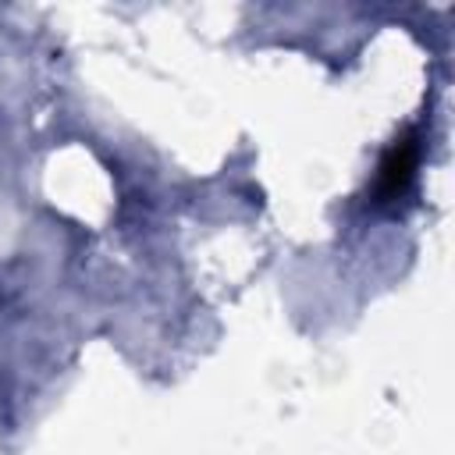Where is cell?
<instances>
[{"label": "cell", "mask_w": 455, "mask_h": 455, "mask_svg": "<svg viewBox=\"0 0 455 455\" xmlns=\"http://www.w3.org/2000/svg\"><path fill=\"white\" fill-rule=\"evenodd\" d=\"M412 167H416V146L409 142L395 146V153L384 164V196H402L412 178Z\"/></svg>", "instance_id": "1"}]
</instances>
